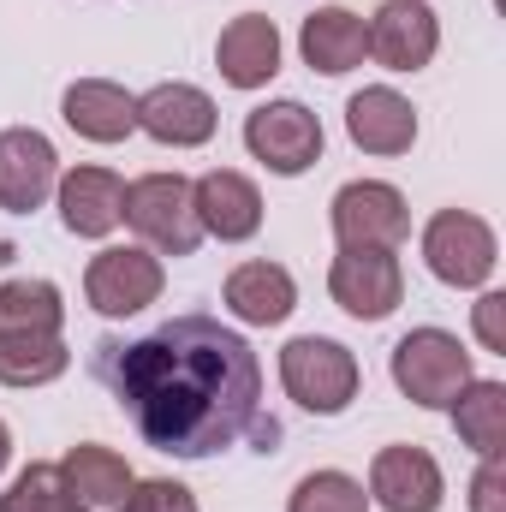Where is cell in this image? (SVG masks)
<instances>
[{"instance_id":"1","label":"cell","mask_w":506,"mask_h":512,"mask_svg":"<svg viewBox=\"0 0 506 512\" xmlns=\"http://www.w3.org/2000/svg\"><path fill=\"white\" fill-rule=\"evenodd\" d=\"M96 376L143 447L167 459H215L245 435L268 453L280 435L274 417H262V364L251 340L215 316H173L143 340H102Z\"/></svg>"},{"instance_id":"2","label":"cell","mask_w":506,"mask_h":512,"mask_svg":"<svg viewBox=\"0 0 506 512\" xmlns=\"http://www.w3.org/2000/svg\"><path fill=\"white\" fill-rule=\"evenodd\" d=\"M126 227L155 256H191L203 245V221L185 173H143L126 185Z\"/></svg>"},{"instance_id":"3","label":"cell","mask_w":506,"mask_h":512,"mask_svg":"<svg viewBox=\"0 0 506 512\" xmlns=\"http://www.w3.org/2000/svg\"><path fill=\"white\" fill-rule=\"evenodd\" d=\"M393 382H399V393L411 405L447 411L477 376H471V352L459 346V334H447V328H411L393 346Z\"/></svg>"},{"instance_id":"4","label":"cell","mask_w":506,"mask_h":512,"mask_svg":"<svg viewBox=\"0 0 506 512\" xmlns=\"http://www.w3.org/2000/svg\"><path fill=\"white\" fill-rule=\"evenodd\" d=\"M280 382L292 393V405L316 411V417H340L352 399H358V358L340 346V340H322V334H298L280 346Z\"/></svg>"},{"instance_id":"5","label":"cell","mask_w":506,"mask_h":512,"mask_svg":"<svg viewBox=\"0 0 506 512\" xmlns=\"http://www.w3.org/2000/svg\"><path fill=\"white\" fill-rule=\"evenodd\" d=\"M495 256H501L495 227L483 215H471V209H441L423 227V262L447 286H483L495 274Z\"/></svg>"},{"instance_id":"6","label":"cell","mask_w":506,"mask_h":512,"mask_svg":"<svg viewBox=\"0 0 506 512\" xmlns=\"http://www.w3.org/2000/svg\"><path fill=\"white\" fill-rule=\"evenodd\" d=\"M328 221H334V239L352 245V251H399L405 233H411L405 197H399L393 185H381V179H352V185H340Z\"/></svg>"},{"instance_id":"7","label":"cell","mask_w":506,"mask_h":512,"mask_svg":"<svg viewBox=\"0 0 506 512\" xmlns=\"http://www.w3.org/2000/svg\"><path fill=\"white\" fill-rule=\"evenodd\" d=\"M161 286H167V268H161V256L143 251V245H108V251L90 256V274H84V298L102 316L149 310L161 298Z\"/></svg>"},{"instance_id":"8","label":"cell","mask_w":506,"mask_h":512,"mask_svg":"<svg viewBox=\"0 0 506 512\" xmlns=\"http://www.w3.org/2000/svg\"><path fill=\"white\" fill-rule=\"evenodd\" d=\"M245 149L268 173L292 179V173H304V167L322 161V120L304 102H262L245 120Z\"/></svg>"},{"instance_id":"9","label":"cell","mask_w":506,"mask_h":512,"mask_svg":"<svg viewBox=\"0 0 506 512\" xmlns=\"http://www.w3.org/2000/svg\"><path fill=\"white\" fill-rule=\"evenodd\" d=\"M328 292H334V304L346 316L381 322V316H393L405 304V268H399L393 251H352V245H340L334 268H328Z\"/></svg>"},{"instance_id":"10","label":"cell","mask_w":506,"mask_h":512,"mask_svg":"<svg viewBox=\"0 0 506 512\" xmlns=\"http://www.w3.org/2000/svg\"><path fill=\"white\" fill-rule=\"evenodd\" d=\"M60 185V155L42 131L12 126L0 131V209L6 215H30L54 197Z\"/></svg>"},{"instance_id":"11","label":"cell","mask_w":506,"mask_h":512,"mask_svg":"<svg viewBox=\"0 0 506 512\" xmlns=\"http://www.w3.org/2000/svg\"><path fill=\"white\" fill-rule=\"evenodd\" d=\"M370 36V54H376L387 72H423L441 48V24L423 0H387L376 6V18L364 24Z\"/></svg>"},{"instance_id":"12","label":"cell","mask_w":506,"mask_h":512,"mask_svg":"<svg viewBox=\"0 0 506 512\" xmlns=\"http://www.w3.org/2000/svg\"><path fill=\"white\" fill-rule=\"evenodd\" d=\"M137 126L167 149H197V143L215 137L221 114L197 84H155V90L137 96Z\"/></svg>"},{"instance_id":"13","label":"cell","mask_w":506,"mask_h":512,"mask_svg":"<svg viewBox=\"0 0 506 512\" xmlns=\"http://www.w3.org/2000/svg\"><path fill=\"white\" fill-rule=\"evenodd\" d=\"M191 203H197L203 233L221 239V245H245V239H256V227H262V191H256L245 173H233V167L203 173L191 185Z\"/></svg>"},{"instance_id":"14","label":"cell","mask_w":506,"mask_h":512,"mask_svg":"<svg viewBox=\"0 0 506 512\" xmlns=\"http://www.w3.org/2000/svg\"><path fill=\"white\" fill-rule=\"evenodd\" d=\"M60 221L78 239H108L126 221V179L108 167H72L60 173Z\"/></svg>"},{"instance_id":"15","label":"cell","mask_w":506,"mask_h":512,"mask_svg":"<svg viewBox=\"0 0 506 512\" xmlns=\"http://www.w3.org/2000/svg\"><path fill=\"white\" fill-rule=\"evenodd\" d=\"M370 495L387 512H435L447 483H441V465L423 447H381L376 465H370Z\"/></svg>"},{"instance_id":"16","label":"cell","mask_w":506,"mask_h":512,"mask_svg":"<svg viewBox=\"0 0 506 512\" xmlns=\"http://www.w3.org/2000/svg\"><path fill=\"white\" fill-rule=\"evenodd\" d=\"M346 131H352V143L364 155H405L417 143V108L399 90L370 84V90H358L346 102Z\"/></svg>"},{"instance_id":"17","label":"cell","mask_w":506,"mask_h":512,"mask_svg":"<svg viewBox=\"0 0 506 512\" xmlns=\"http://www.w3.org/2000/svg\"><path fill=\"white\" fill-rule=\"evenodd\" d=\"M215 66H221V78L233 90H262L280 72V30H274V18H262V12L233 18L221 30V42H215Z\"/></svg>"},{"instance_id":"18","label":"cell","mask_w":506,"mask_h":512,"mask_svg":"<svg viewBox=\"0 0 506 512\" xmlns=\"http://www.w3.org/2000/svg\"><path fill=\"white\" fill-rule=\"evenodd\" d=\"M60 114H66V126L78 131V137H90V143H120V137L137 131V96L120 90V84H108V78H78L60 96Z\"/></svg>"},{"instance_id":"19","label":"cell","mask_w":506,"mask_h":512,"mask_svg":"<svg viewBox=\"0 0 506 512\" xmlns=\"http://www.w3.org/2000/svg\"><path fill=\"white\" fill-rule=\"evenodd\" d=\"M298 48H304V66H310V72L340 78V72L364 66L370 36H364V18H358V12H346V6H322V12H310V18H304Z\"/></svg>"},{"instance_id":"20","label":"cell","mask_w":506,"mask_h":512,"mask_svg":"<svg viewBox=\"0 0 506 512\" xmlns=\"http://www.w3.org/2000/svg\"><path fill=\"white\" fill-rule=\"evenodd\" d=\"M221 298H227V310H233L239 322H251V328H274V322L292 316L298 286H292V274H286L280 262H239V268L227 274Z\"/></svg>"},{"instance_id":"21","label":"cell","mask_w":506,"mask_h":512,"mask_svg":"<svg viewBox=\"0 0 506 512\" xmlns=\"http://www.w3.org/2000/svg\"><path fill=\"white\" fill-rule=\"evenodd\" d=\"M60 477H66V489H72L90 512L96 507H120L126 489L137 483L126 459H120L114 447H96V441H78V447L60 459Z\"/></svg>"},{"instance_id":"22","label":"cell","mask_w":506,"mask_h":512,"mask_svg":"<svg viewBox=\"0 0 506 512\" xmlns=\"http://www.w3.org/2000/svg\"><path fill=\"white\" fill-rule=\"evenodd\" d=\"M60 322H66V304H60V286L54 280H6L0 286V334H36V340H60Z\"/></svg>"},{"instance_id":"23","label":"cell","mask_w":506,"mask_h":512,"mask_svg":"<svg viewBox=\"0 0 506 512\" xmlns=\"http://www.w3.org/2000/svg\"><path fill=\"white\" fill-rule=\"evenodd\" d=\"M447 411H453L459 441L477 459H501V447H506V387L501 382H471Z\"/></svg>"},{"instance_id":"24","label":"cell","mask_w":506,"mask_h":512,"mask_svg":"<svg viewBox=\"0 0 506 512\" xmlns=\"http://www.w3.org/2000/svg\"><path fill=\"white\" fill-rule=\"evenodd\" d=\"M72 370L66 340H36V334H0V387H48Z\"/></svg>"},{"instance_id":"25","label":"cell","mask_w":506,"mask_h":512,"mask_svg":"<svg viewBox=\"0 0 506 512\" xmlns=\"http://www.w3.org/2000/svg\"><path fill=\"white\" fill-rule=\"evenodd\" d=\"M0 512H90L60 477V465H30L12 477V489L0 495Z\"/></svg>"},{"instance_id":"26","label":"cell","mask_w":506,"mask_h":512,"mask_svg":"<svg viewBox=\"0 0 506 512\" xmlns=\"http://www.w3.org/2000/svg\"><path fill=\"white\" fill-rule=\"evenodd\" d=\"M286 512H370V495H364V483L346 477V471H310V477L292 489Z\"/></svg>"},{"instance_id":"27","label":"cell","mask_w":506,"mask_h":512,"mask_svg":"<svg viewBox=\"0 0 506 512\" xmlns=\"http://www.w3.org/2000/svg\"><path fill=\"white\" fill-rule=\"evenodd\" d=\"M120 512H197V495L173 477H149V483H131Z\"/></svg>"},{"instance_id":"28","label":"cell","mask_w":506,"mask_h":512,"mask_svg":"<svg viewBox=\"0 0 506 512\" xmlns=\"http://www.w3.org/2000/svg\"><path fill=\"white\" fill-rule=\"evenodd\" d=\"M471 512H506V471L501 459H483L477 483H471Z\"/></svg>"},{"instance_id":"29","label":"cell","mask_w":506,"mask_h":512,"mask_svg":"<svg viewBox=\"0 0 506 512\" xmlns=\"http://www.w3.org/2000/svg\"><path fill=\"white\" fill-rule=\"evenodd\" d=\"M501 310H506V298H501V292H483V298H477V340H483L489 352H506Z\"/></svg>"},{"instance_id":"30","label":"cell","mask_w":506,"mask_h":512,"mask_svg":"<svg viewBox=\"0 0 506 512\" xmlns=\"http://www.w3.org/2000/svg\"><path fill=\"white\" fill-rule=\"evenodd\" d=\"M6 459H12V435H6V423H0V471H6Z\"/></svg>"}]
</instances>
